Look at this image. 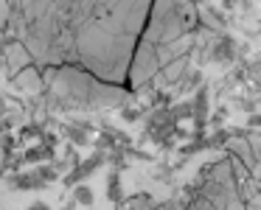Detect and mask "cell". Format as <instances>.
<instances>
[{
	"instance_id": "6da1fadb",
	"label": "cell",
	"mask_w": 261,
	"mask_h": 210,
	"mask_svg": "<svg viewBox=\"0 0 261 210\" xmlns=\"http://www.w3.org/2000/svg\"><path fill=\"white\" fill-rule=\"evenodd\" d=\"M76 48L73 62L104 84L129 81V68L152 3H68Z\"/></svg>"
},
{
	"instance_id": "7a4b0ae2",
	"label": "cell",
	"mask_w": 261,
	"mask_h": 210,
	"mask_svg": "<svg viewBox=\"0 0 261 210\" xmlns=\"http://www.w3.org/2000/svg\"><path fill=\"white\" fill-rule=\"evenodd\" d=\"M57 90L65 101L76 104V107H113V104H124L126 93L121 87L104 84L93 73L79 68H62L57 73Z\"/></svg>"
},
{
	"instance_id": "3957f363",
	"label": "cell",
	"mask_w": 261,
	"mask_h": 210,
	"mask_svg": "<svg viewBox=\"0 0 261 210\" xmlns=\"http://www.w3.org/2000/svg\"><path fill=\"white\" fill-rule=\"evenodd\" d=\"M104 163H107V154H104V152H93L90 157H87V160H82V163L76 165L73 171H68V174L62 176V182H65L68 188H76V185H82V179H87V176H93V174H96V171L101 168Z\"/></svg>"
},
{
	"instance_id": "277c9868",
	"label": "cell",
	"mask_w": 261,
	"mask_h": 210,
	"mask_svg": "<svg viewBox=\"0 0 261 210\" xmlns=\"http://www.w3.org/2000/svg\"><path fill=\"white\" fill-rule=\"evenodd\" d=\"M9 185L12 188H23V191H40V188H45L48 182H45V176L40 174V168L37 171H14L12 174V179H9Z\"/></svg>"
},
{
	"instance_id": "5b68a950",
	"label": "cell",
	"mask_w": 261,
	"mask_h": 210,
	"mask_svg": "<svg viewBox=\"0 0 261 210\" xmlns=\"http://www.w3.org/2000/svg\"><path fill=\"white\" fill-rule=\"evenodd\" d=\"M236 56V45H233L230 37H219V40L214 42V48H211V59L219 65H227L230 59Z\"/></svg>"
},
{
	"instance_id": "8992f818",
	"label": "cell",
	"mask_w": 261,
	"mask_h": 210,
	"mask_svg": "<svg viewBox=\"0 0 261 210\" xmlns=\"http://www.w3.org/2000/svg\"><path fill=\"white\" fill-rule=\"evenodd\" d=\"M20 157H23V163L29 165V163H40V165H45V163H51L54 160V148H48V146H31V148H25L23 154H20Z\"/></svg>"
},
{
	"instance_id": "52a82bcc",
	"label": "cell",
	"mask_w": 261,
	"mask_h": 210,
	"mask_svg": "<svg viewBox=\"0 0 261 210\" xmlns=\"http://www.w3.org/2000/svg\"><path fill=\"white\" fill-rule=\"evenodd\" d=\"M68 140L76 146H87L90 143V124H70L68 126Z\"/></svg>"
},
{
	"instance_id": "ba28073f",
	"label": "cell",
	"mask_w": 261,
	"mask_h": 210,
	"mask_svg": "<svg viewBox=\"0 0 261 210\" xmlns=\"http://www.w3.org/2000/svg\"><path fill=\"white\" fill-rule=\"evenodd\" d=\"M107 199L118 204L124 199V191H121V171H110L107 176Z\"/></svg>"
},
{
	"instance_id": "9c48e42d",
	"label": "cell",
	"mask_w": 261,
	"mask_h": 210,
	"mask_svg": "<svg viewBox=\"0 0 261 210\" xmlns=\"http://www.w3.org/2000/svg\"><path fill=\"white\" fill-rule=\"evenodd\" d=\"M93 199H96V196H93L90 185H85V182H82V185L73 188V202H76V204H85V207H90Z\"/></svg>"
},
{
	"instance_id": "30bf717a",
	"label": "cell",
	"mask_w": 261,
	"mask_h": 210,
	"mask_svg": "<svg viewBox=\"0 0 261 210\" xmlns=\"http://www.w3.org/2000/svg\"><path fill=\"white\" fill-rule=\"evenodd\" d=\"M233 137V132H227V129H216L214 135L208 137V148H219V146H225L227 140Z\"/></svg>"
},
{
	"instance_id": "8fae6325",
	"label": "cell",
	"mask_w": 261,
	"mask_h": 210,
	"mask_svg": "<svg viewBox=\"0 0 261 210\" xmlns=\"http://www.w3.org/2000/svg\"><path fill=\"white\" fill-rule=\"evenodd\" d=\"M121 118H124V121H138V118H141V109H135V107H124V109H121Z\"/></svg>"
},
{
	"instance_id": "7c38bea8",
	"label": "cell",
	"mask_w": 261,
	"mask_h": 210,
	"mask_svg": "<svg viewBox=\"0 0 261 210\" xmlns=\"http://www.w3.org/2000/svg\"><path fill=\"white\" fill-rule=\"evenodd\" d=\"M247 126H250V132H255V129H258V126H261V115H250Z\"/></svg>"
},
{
	"instance_id": "4fadbf2b",
	"label": "cell",
	"mask_w": 261,
	"mask_h": 210,
	"mask_svg": "<svg viewBox=\"0 0 261 210\" xmlns=\"http://www.w3.org/2000/svg\"><path fill=\"white\" fill-rule=\"evenodd\" d=\"M25 210H51V204H45V202H31Z\"/></svg>"
},
{
	"instance_id": "5bb4252c",
	"label": "cell",
	"mask_w": 261,
	"mask_h": 210,
	"mask_svg": "<svg viewBox=\"0 0 261 210\" xmlns=\"http://www.w3.org/2000/svg\"><path fill=\"white\" fill-rule=\"evenodd\" d=\"M6 109H9V107H6V98L0 96V118H3V115H6Z\"/></svg>"
},
{
	"instance_id": "9a60e30c",
	"label": "cell",
	"mask_w": 261,
	"mask_h": 210,
	"mask_svg": "<svg viewBox=\"0 0 261 210\" xmlns=\"http://www.w3.org/2000/svg\"><path fill=\"white\" fill-rule=\"evenodd\" d=\"M73 204H76V202H70V204H65V207H62V210H73Z\"/></svg>"
}]
</instances>
